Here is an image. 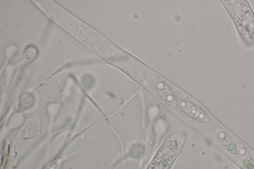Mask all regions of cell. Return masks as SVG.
I'll list each match as a JSON object with an SVG mask.
<instances>
[{
    "mask_svg": "<svg viewBox=\"0 0 254 169\" xmlns=\"http://www.w3.org/2000/svg\"><path fill=\"white\" fill-rule=\"evenodd\" d=\"M62 163V160L60 158L54 159L50 162L44 169H60Z\"/></svg>",
    "mask_w": 254,
    "mask_h": 169,
    "instance_id": "5b68a950",
    "label": "cell"
},
{
    "mask_svg": "<svg viewBox=\"0 0 254 169\" xmlns=\"http://www.w3.org/2000/svg\"><path fill=\"white\" fill-rule=\"evenodd\" d=\"M239 158L246 169H254V162L247 149L241 144H238Z\"/></svg>",
    "mask_w": 254,
    "mask_h": 169,
    "instance_id": "7a4b0ae2",
    "label": "cell"
},
{
    "mask_svg": "<svg viewBox=\"0 0 254 169\" xmlns=\"http://www.w3.org/2000/svg\"><path fill=\"white\" fill-rule=\"evenodd\" d=\"M217 133L224 148L230 153L237 154L236 145L227 133L221 129H218Z\"/></svg>",
    "mask_w": 254,
    "mask_h": 169,
    "instance_id": "6da1fadb",
    "label": "cell"
},
{
    "mask_svg": "<svg viewBox=\"0 0 254 169\" xmlns=\"http://www.w3.org/2000/svg\"><path fill=\"white\" fill-rule=\"evenodd\" d=\"M161 84L163 89L159 87H157V88L162 98L171 105L175 104V100L169 88L163 83Z\"/></svg>",
    "mask_w": 254,
    "mask_h": 169,
    "instance_id": "277c9868",
    "label": "cell"
},
{
    "mask_svg": "<svg viewBox=\"0 0 254 169\" xmlns=\"http://www.w3.org/2000/svg\"><path fill=\"white\" fill-rule=\"evenodd\" d=\"M181 106L189 114L202 120H207L208 118L200 109L188 103H182Z\"/></svg>",
    "mask_w": 254,
    "mask_h": 169,
    "instance_id": "3957f363",
    "label": "cell"
}]
</instances>
